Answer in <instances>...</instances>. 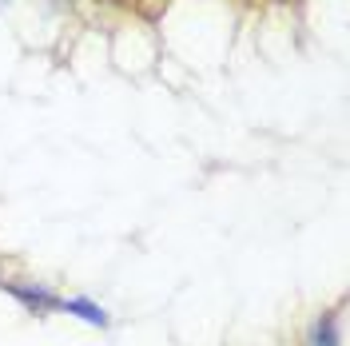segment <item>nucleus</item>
I'll use <instances>...</instances> for the list:
<instances>
[{
    "label": "nucleus",
    "instance_id": "1",
    "mask_svg": "<svg viewBox=\"0 0 350 346\" xmlns=\"http://www.w3.org/2000/svg\"><path fill=\"white\" fill-rule=\"evenodd\" d=\"M16 303H24L32 315H44V310H60V295L48 291V287H24V282H0Z\"/></svg>",
    "mask_w": 350,
    "mask_h": 346
},
{
    "label": "nucleus",
    "instance_id": "2",
    "mask_svg": "<svg viewBox=\"0 0 350 346\" xmlns=\"http://www.w3.org/2000/svg\"><path fill=\"white\" fill-rule=\"evenodd\" d=\"M60 310H68V315H76V319H84V323H92V326L111 323V315L104 306H96L92 299H60Z\"/></svg>",
    "mask_w": 350,
    "mask_h": 346
},
{
    "label": "nucleus",
    "instance_id": "3",
    "mask_svg": "<svg viewBox=\"0 0 350 346\" xmlns=\"http://www.w3.org/2000/svg\"><path fill=\"white\" fill-rule=\"evenodd\" d=\"M338 310H330V315H323V319H314V326H310V334H306V346H338Z\"/></svg>",
    "mask_w": 350,
    "mask_h": 346
}]
</instances>
